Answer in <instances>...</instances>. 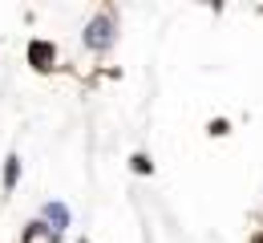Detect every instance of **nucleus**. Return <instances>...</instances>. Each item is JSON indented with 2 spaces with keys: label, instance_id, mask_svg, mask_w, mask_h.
I'll return each mask as SVG.
<instances>
[{
  "label": "nucleus",
  "instance_id": "f257e3e1",
  "mask_svg": "<svg viewBox=\"0 0 263 243\" xmlns=\"http://www.w3.org/2000/svg\"><path fill=\"white\" fill-rule=\"evenodd\" d=\"M85 45H89V49H98V53L114 45V21H109L105 12H101V16H93V21L85 25Z\"/></svg>",
  "mask_w": 263,
  "mask_h": 243
},
{
  "label": "nucleus",
  "instance_id": "f03ea898",
  "mask_svg": "<svg viewBox=\"0 0 263 243\" xmlns=\"http://www.w3.org/2000/svg\"><path fill=\"white\" fill-rule=\"evenodd\" d=\"M29 61H33V69H53V61H57V49L49 45V41H33L29 45Z\"/></svg>",
  "mask_w": 263,
  "mask_h": 243
},
{
  "label": "nucleus",
  "instance_id": "7ed1b4c3",
  "mask_svg": "<svg viewBox=\"0 0 263 243\" xmlns=\"http://www.w3.org/2000/svg\"><path fill=\"white\" fill-rule=\"evenodd\" d=\"M45 219H49V223H53V231L61 235V231L69 227V207H65V203H49V207H45Z\"/></svg>",
  "mask_w": 263,
  "mask_h": 243
},
{
  "label": "nucleus",
  "instance_id": "20e7f679",
  "mask_svg": "<svg viewBox=\"0 0 263 243\" xmlns=\"http://www.w3.org/2000/svg\"><path fill=\"white\" fill-rule=\"evenodd\" d=\"M16 178H21V158H16V154H8V158H4V191H12V186H16Z\"/></svg>",
  "mask_w": 263,
  "mask_h": 243
},
{
  "label": "nucleus",
  "instance_id": "39448f33",
  "mask_svg": "<svg viewBox=\"0 0 263 243\" xmlns=\"http://www.w3.org/2000/svg\"><path fill=\"white\" fill-rule=\"evenodd\" d=\"M130 166H134L138 174H150V171H154V162H150L146 154H134V158H130Z\"/></svg>",
  "mask_w": 263,
  "mask_h": 243
},
{
  "label": "nucleus",
  "instance_id": "423d86ee",
  "mask_svg": "<svg viewBox=\"0 0 263 243\" xmlns=\"http://www.w3.org/2000/svg\"><path fill=\"white\" fill-rule=\"evenodd\" d=\"M255 243H263V235H255Z\"/></svg>",
  "mask_w": 263,
  "mask_h": 243
},
{
  "label": "nucleus",
  "instance_id": "0eeeda50",
  "mask_svg": "<svg viewBox=\"0 0 263 243\" xmlns=\"http://www.w3.org/2000/svg\"><path fill=\"white\" fill-rule=\"evenodd\" d=\"M77 243H89V239H77Z\"/></svg>",
  "mask_w": 263,
  "mask_h": 243
}]
</instances>
